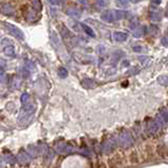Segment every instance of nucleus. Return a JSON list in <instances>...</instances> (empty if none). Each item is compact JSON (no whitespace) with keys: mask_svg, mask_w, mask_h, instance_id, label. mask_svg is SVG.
<instances>
[{"mask_svg":"<svg viewBox=\"0 0 168 168\" xmlns=\"http://www.w3.org/2000/svg\"><path fill=\"white\" fill-rule=\"evenodd\" d=\"M3 26H4L5 30L9 32V34L13 35L14 37L18 38V39H23V38H24V35H23L22 31L19 28H17L16 25H14V24H12V23H9V22H3Z\"/></svg>","mask_w":168,"mask_h":168,"instance_id":"nucleus-1","label":"nucleus"},{"mask_svg":"<svg viewBox=\"0 0 168 168\" xmlns=\"http://www.w3.org/2000/svg\"><path fill=\"white\" fill-rule=\"evenodd\" d=\"M123 165V154L121 152H117L107 160L108 168H118Z\"/></svg>","mask_w":168,"mask_h":168,"instance_id":"nucleus-2","label":"nucleus"},{"mask_svg":"<svg viewBox=\"0 0 168 168\" xmlns=\"http://www.w3.org/2000/svg\"><path fill=\"white\" fill-rule=\"evenodd\" d=\"M162 17H163V12L160 9L158 5H151L149 9V18L153 22H159L162 20Z\"/></svg>","mask_w":168,"mask_h":168,"instance_id":"nucleus-3","label":"nucleus"},{"mask_svg":"<svg viewBox=\"0 0 168 168\" xmlns=\"http://www.w3.org/2000/svg\"><path fill=\"white\" fill-rule=\"evenodd\" d=\"M1 44H2V51L4 55L9 56V57L15 56V47L13 46V44H12L11 40L7 39V38H3Z\"/></svg>","mask_w":168,"mask_h":168,"instance_id":"nucleus-4","label":"nucleus"},{"mask_svg":"<svg viewBox=\"0 0 168 168\" xmlns=\"http://www.w3.org/2000/svg\"><path fill=\"white\" fill-rule=\"evenodd\" d=\"M101 19L107 23H111V22L117 21L116 20L115 11H113V9H106V11H104L101 14Z\"/></svg>","mask_w":168,"mask_h":168,"instance_id":"nucleus-5","label":"nucleus"},{"mask_svg":"<svg viewBox=\"0 0 168 168\" xmlns=\"http://www.w3.org/2000/svg\"><path fill=\"white\" fill-rule=\"evenodd\" d=\"M153 152H154V148L152 147V145L150 144H146L143 148V153H142V158L144 161H148V160L152 159L153 157Z\"/></svg>","mask_w":168,"mask_h":168,"instance_id":"nucleus-6","label":"nucleus"},{"mask_svg":"<svg viewBox=\"0 0 168 168\" xmlns=\"http://www.w3.org/2000/svg\"><path fill=\"white\" fill-rule=\"evenodd\" d=\"M65 14L69 17H73V18H80L82 16V9L77 7H67V9L65 11Z\"/></svg>","mask_w":168,"mask_h":168,"instance_id":"nucleus-7","label":"nucleus"},{"mask_svg":"<svg viewBox=\"0 0 168 168\" xmlns=\"http://www.w3.org/2000/svg\"><path fill=\"white\" fill-rule=\"evenodd\" d=\"M156 153L162 159H168V147L164 144H159L156 147Z\"/></svg>","mask_w":168,"mask_h":168,"instance_id":"nucleus-8","label":"nucleus"},{"mask_svg":"<svg viewBox=\"0 0 168 168\" xmlns=\"http://www.w3.org/2000/svg\"><path fill=\"white\" fill-rule=\"evenodd\" d=\"M14 7L11 3H2L1 4V13L5 16H12L14 14Z\"/></svg>","mask_w":168,"mask_h":168,"instance_id":"nucleus-9","label":"nucleus"},{"mask_svg":"<svg viewBox=\"0 0 168 168\" xmlns=\"http://www.w3.org/2000/svg\"><path fill=\"white\" fill-rule=\"evenodd\" d=\"M128 159L131 165H138V164L140 163V157H139V153L136 150H132V151L129 153Z\"/></svg>","mask_w":168,"mask_h":168,"instance_id":"nucleus-10","label":"nucleus"},{"mask_svg":"<svg viewBox=\"0 0 168 168\" xmlns=\"http://www.w3.org/2000/svg\"><path fill=\"white\" fill-rule=\"evenodd\" d=\"M113 39L118 42H123L127 39V34L124 32H115L113 33Z\"/></svg>","mask_w":168,"mask_h":168,"instance_id":"nucleus-11","label":"nucleus"},{"mask_svg":"<svg viewBox=\"0 0 168 168\" xmlns=\"http://www.w3.org/2000/svg\"><path fill=\"white\" fill-rule=\"evenodd\" d=\"M145 30L146 28H144V26H139V28H137L136 30L134 31V37L136 38H139V37H142L143 35H144V33H145Z\"/></svg>","mask_w":168,"mask_h":168,"instance_id":"nucleus-12","label":"nucleus"},{"mask_svg":"<svg viewBox=\"0 0 168 168\" xmlns=\"http://www.w3.org/2000/svg\"><path fill=\"white\" fill-rule=\"evenodd\" d=\"M116 13V20H122V19H124L125 17H126V12L123 11V9H117V11H115Z\"/></svg>","mask_w":168,"mask_h":168,"instance_id":"nucleus-13","label":"nucleus"},{"mask_svg":"<svg viewBox=\"0 0 168 168\" xmlns=\"http://www.w3.org/2000/svg\"><path fill=\"white\" fill-rule=\"evenodd\" d=\"M82 28L84 30V32H85L88 36H90V37H94V38L96 37V35H95V32L92 31V28H89L88 25H86V24H82Z\"/></svg>","mask_w":168,"mask_h":168,"instance_id":"nucleus-14","label":"nucleus"},{"mask_svg":"<svg viewBox=\"0 0 168 168\" xmlns=\"http://www.w3.org/2000/svg\"><path fill=\"white\" fill-rule=\"evenodd\" d=\"M35 17H37V16H36V9H30V11H28V13L26 14V18H28L30 21H33L35 19Z\"/></svg>","mask_w":168,"mask_h":168,"instance_id":"nucleus-15","label":"nucleus"},{"mask_svg":"<svg viewBox=\"0 0 168 168\" xmlns=\"http://www.w3.org/2000/svg\"><path fill=\"white\" fill-rule=\"evenodd\" d=\"M33 5H34V9L36 11H41L42 9V4L40 2V0H32Z\"/></svg>","mask_w":168,"mask_h":168,"instance_id":"nucleus-16","label":"nucleus"},{"mask_svg":"<svg viewBox=\"0 0 168 168\" xmlns=\"http://www.w3.org/2000/svg\"><path fill=\"white\" fill-rule=\"evenodd\" d=\"M130 0H117V4L121 7H128Z\"/></svg>","mask_w":168,"mask_h":168,"instance_id":"nucleus-17","label":"nucleus"},{"mask_svg":"<svg viewBox=\"0 0 168 168\" xmlns=\"http://www.w3.org/2000/svg\"><path fill=\"white\" fill-rule=\"evenodd\" d=\"M96 4L99 7H105L108 4V0H96Z\"/></svg>","mask_w":168,"mask_h":168,"instance_id":"nucleus-18","label":"nucleus"},{"mask_svg":"<svg viewBox=\"0 0 168 168\" xmlns=\"http://www.w3.org/2000/svg\"><path fill=\"white\" fill-rule=\"evenodd\" d=\"M96 168H108V166H107V163H105V162L99 161L96 163Z\"/></svg>","mask_w":168,"mask_h":168,"instance_id":"nucleus-19","label":"nucleus"},{"mask_svg":"<svg viewBox=\"0 0 168 168\" xmlns=\"http://www.w3.org/2000/svg\"><path fill=\"white\" fill-rule=\"evenodd\" d=\"M47 1H49V3H51L52 5H59L62 0H47Z\"/></svg>","mask_w":168,"mask_h":168,"instance_id":"nucleus-20","label":"nucleus"},{"mask_svg":"<svg viewBox=\"0 0 168 168\" xmlns=\"http://www.w3.org/2000/svg\"><path fill=\"white\" fill-rule=\"evenodd\" d=\"M162 43H163V45L168 46V34L162 38Z\"/></svg>","mask_w":168,"mask_h":168,"instance_id":"nucleus-21","label":"nucleus"},{"mask_svg":"<svg viewBox=\"0 0 168 168\" xmlns=\"http://www.w3.org/2000/svg\"><path fill=\"white\" fill-rule=\"evenodd\" d=\"M59 74L61 75L62 77H65V76H66V74H67V71H65V69L62 67V68H60V69H59Z\"/></svg>","mask_w":168,"mask_h":168,"instance_id":"nucleus-22","label":"nucleus"},{"mask_svg":"<svg viewBox=\"0 0 168 168\" xmlns=\"http://www.w3.org/2000/svg\"><path fill=\"white\" fill-rule=\"evenodd\" d=\"M151 2L153 3L154 5H159V4H161L162 0H151Z\"/></svg>","mask_w":168,"mask_h":168,"instance_id":"nucleus-23","label":"nucleus"},{"mask_svg":"<svg viewBox=\"0 0 168 168\" xmlns=\"http://www.w3.org/2000/svg\"><path fill=\"white\" fill-rule=\"evenodd\" d=\"M165 15H166V18L168 19V4L167 7H166V11H165Z\"/></svg>","mask_w":168,"mask_h":168,"instance_id":"nucleus-24","label":"nucleus"},{"mask_svg":"<svg viewBox=\"0 0 168 168\" xmlns=\"http://www.w3.org/2000/svg\"><path fill=\"white\" fill-rule=\"evenodd\" d=\"M131 2H134V3H139V2H141L142 0H130Z\"/></svg>","mask_w":168,"mask_h":168,"instance_id":"nucleus-25","label":"nucleus"},{"mask_svg":"<svg viewBox=\"0 0 168 168\" xmlns=\"http://www.w3.org/2000/svg\"><path fill=\"white\" fill-rule=\"evenodd\" d=\"M79 2H81V3H86V0H79Z\"/></svg>","mask_w":168,"mask_h":168,"instance_id":"nucleus-26","label":"nucleus"}]
</instances>
